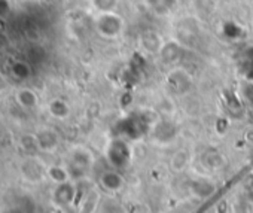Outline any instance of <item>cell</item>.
<instances>
[{
    "label": "cell",
    "instance_id": "obj_1",
    "mask_svg": "<svg viewBox=\"0 0 253 213\" xmlns=\"http://www.w3.org/2000/svg\"><path fill=\"white\" fill-rule=\"evenodd\" d=\"M106 158L113 169H125L131 161V148L124 139H113L106 148Z\"/></svg>",
    "mask_w": 253,
    "mask_h": 213
},
{
    "label": "cell",
    "instance_id": "obj_2",
    "mask_svg": "<svg viewBox=\"0 0 253 213\" xmlns=\"http://www.w3.org/2000/svg\"><path fill=\"white\" fill-rule=\"evenodd\" d=\"M95 30L104 39H116L124 32V18L116 12L98 14L95 18Z\"/></svg>",
    "mask_w": 253,
    "mask_h": 213
},
{
    "label": "cell",
    "instance_id": "obj_3",
    "mask_svg": "<svg viewBox=\"0 0 253 213\" xmlns=\"http://www.w3.org/2000/svg\"><path fill=\"white\" fill-rule=\"evenodd\" d=\"M92 164H94L92 154L86 148L79 146L70 152L67 169H69V173L72 177H82L91 170Z\"/></svg>",
    "mask_w": 253,
    "mask_h": 213
},
{
    "label": "cell",
    "instance_id": "obj_4",
    "mask_svg": "<svg viewBox=\"0 0 253 213\" xmlns=\"http://www.w3.org/2000/svg\"><path fill=\"white\" fill-rule=\"evenodd\" d=\"M167 86L176 94H185L192 86V78L185 69H173L167 75Z\"/></svg>",
    "mask_w": 253,
    "mask_h": 213
},
{
    "label": "cell",
    "instance_id": "obj_5",
    "mask_svg": "<svg viewBox=\"0 0 253 213\" xmlns=\"http://www.w3.org/2000/svg\"><path fill=\"white\" fill-rule=\"evenodd\" d=\"M124 183H125V180H124L121 171L113 169V167L110 170H104L100 174V185L107 192H118V191H121L124 188Z\"/></svg>",
    "mask_w": 253,
    "mask_h": 213
},
{
    "label": "cell",
    "instance_id": "obj_6",
    "mask_svg": "<svg viewBox=\"0 0 253 213\" xmlns=\"http://www.w3.org/2000/svg\"><path fill=\"white\" fill-rule=\"evenodd\" d=\"M75 197H76V186L70 180L58 183L54 189V201L58 206H70L75 201Z\"/></svg>",
    "mask_w": 253,
    "mask_h": 213
},
{
    "label": "cell",
    "instance_id": "obj_7",
    "mask_svg": "<svg viewBox=\"0 0 253 213\" xmlns=\"http://www.w3.org/2000/svg\"><path fill=\"white\" fill-rule=\"evenodd\" d=\"M36 140H38V145H39V149L41 151H45V152H51L54 149H57L58 146V134L51 130V128H43L41 130L38 134H36Z\"/></svg>",
    "mask_w": 253,
    "mask_h": 213
},
{
    "label": "cell",
    "instance_id": "obj_8",
    "mask_svg": "<svg viewBox=\"0 0 253 213\" xmlns=\"http://www.w3.org/2000/svg\"><path fill=\"white\" fill-rule=\"evenodd\" d=\"M17 98V103L21 106L23 109H35L36 106H38V95L33 89L30 88H23L17 92L15 95Z\"/></svg>",
    "mask_w": 253,
    "mask_h": 213
},
{
    "label": "cell",
    "instance_id": "obj_9",
    "mask_svg": "<svg viewBox=\"0 0 253 213\" xmlns=\"http://www.w3.org/2000/svg\"><path fill=\"white\" fill-rule=\"evenodd\" d=\"M49 114L57 120H66L70 115V106L63 98H54L48 106Z\"/></svg>",
    "mask_w": 253,
    "mask_h": 213
},
{
    "label": "cell",
    "instance_id": "obj_10",
    "mask_svg": "<svg viewBox=\"0 0 253 213\" xmlns=\"http://www.w3.org/2000/svg\"><path fill=\"white\" fill-rule=\"evenodd\" d=\"M163 58L164 63H174L179 60L180 54H182V46L176 42H169V43H163L160 52H158Z\"/></svg>",
    "mask_w": 253,
    "mask_h": 213
},
{
    "label": "cell",
    "instance_id": "obj_11",
    "mask_svg": "<svg viewBox=\"0 0 253 213\" xmlns=\"http://www.w3.org/2000/svg\"><path fill=\"white\" fill-rule=\"evenodd\" d=\"M148 8L157 15H166L171 12L176 0H145Z\"/></svg>",
    "mask_w": 253,
    "mask_h": 213
},
{
    "label": "cell",
    "instance_id": "obj_12",
    "mask_svg": "<svg viewBox=\"0 0 253 213\" xmlns=\"http://www.w3.org/2000/svg\"><path fill=\"white\" fill-rule=\"evenodd\" d=\"M46 174H48V177H49L55 185L63 183V182H67V180H70V177H72L70 173H69V169H67V167H63V166H51V167H48Z\"/></svg>",
    "mask_w": 253,
    "mask_h": 213
},
{
    "label": "cell",
    "instance_id": "obj_13",
    "mask_svg": "<svg viewBox=\"0 0 253 213\" xmlns=\"http://www.w3.org/2000/svg\"><path fill=\"white\" fill-rule=\"evenodd\" d=\"M142 46L149 51V52H160L163 42L160 39V36L154 32H146L142 35Z\"/></svg>",
    "mask_w": 253,
    "mask_h": 213
},
{
    "label": "cell",
    "instance_id": "obj_14",
    "mask_svg": "<svg viewBox=\"0 0 253 213\" xmlns=\"http://www.w3.org/2000/svg\"><path fill=\"white\" fill-rule=\"evenodd\" d=\"M23 173L26 174L27 179H30V180L35 182V180H39L45 174V170L41 167V164L36 160H29V161L24 163Z\"/></svg>",
    "mask_w": 253,
    "mask_h": 213
},
{
    "label": "cell",
    "instance_id": "obj_15",
    "mask_svg": "<svg viewBox=\"0 0 253 213\" xmlns=\"http://www.w3.org/2000/svg\"><path fill=\"white\" fill-rule=\"evenodd\" d=\"M201 163L207 169L216 170V169H220L223 166V157L217 151H207L206 154H203Z\"/></svg>",
    "mask_w": 253,
    "mask_h": 213
},
{
    "label": "cell",
    "instance_id": "obj_16",
    "mask_svg": "<svg viewBox=\"0 0 253 213\" xmlns=\"http://www.w3.org/2000/svg\"><path fill=\"white\" fill-rule=\"evenodd\" d=\"M11 72H12V76L20 81H26L32 76V67L26 61H15L11 66Z\"/></svg>",
    "mask_w": 253,
    "mask_h": 213
},
{
    "label": "cell",
    "instance_id": "obj_17",
    "mask_svg": "<svg viewBox=\"0 0 253 213\" xmlns=\"http://www.w3.org/2000/svg\"><path fill=\"white\" fill-rule=\"evenodd\" d=\"M91 5L98 14L115 12L119 5V0H91Z\"/></svg>",
    "mask_w": 253,
    "mask_h": 213
},
{
    "label": "cell",
    "instance_id": "obj_18",
    "mask_svg": "<svg viewBox=\"0 0 253 213\" xmlns=\"http://www.w3.org/2000/svg\"><path fill=\"white\" fill-rule=\"evenodd\" d=\"M189 163V155L185 149L177 151L173 157H171V169L174 171H183L186 169Z\"/></svg>",
    "mask_w": 253,
    "mask_h": 213
},
{
    "label": "cell",
    "instance_id": "obj_19",
    "mask_svg": "<svg viewBox=\"0 0 253 213\" xmlns=\"http://www.w3.org/2000/svg\"><path fill=\"white\" fill-rule=\"evenodd\" d=\"M23 149L26 152H33V151H38L39 149V145H38V140H36V136H30V134H26L21 137L20 140Z\"/></svg>",
    "mask_w": 253,
    "mask_h": 213
},
{
    "label": "cell",
    "instance_id": "obj_20",
    "mask_svg": "<svg viewBox=\"0 0 253 213\" xmlns=\"http://www.w3.org/2000/svg\"><path fill=\"white\" fill-rule=\"evenodd\" d=\"M11 11V5L8 0H0V18H5Z\"/></svg>",
    "mask_w": 253,
    "mask_h": 213
},
{
    "label": "cell",
    "instance_id": "obj_21",
    "mask_svg": "<svg viewBox=\"0 0 253 213\" xmlns=\"http://www.w3.org/2000/svg\"><path fill=\"white\" fill-rule=\"evenodd\" d=\"M247 198H249V201L250 203H253V182L249 185V188H247Z\"/></svg>",
    "mask_w": 253,
    "mask_h": 213
},
{
    "label": "cell",
    "instance_id": "obj_22",
    "mask_svg": "<svg viewBox=\"0 0 253 213\" xmlns=\"http://www.w3.org/2000/svg\"><path fill=\"white\" fill-rule=\"evenodd\" d=\"M5 88H6V79L2 73H0V92H2Z\"/></svg>",
    "mask_w": 253,
    "mask_h": 213
}]
</instances>
